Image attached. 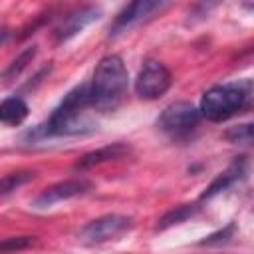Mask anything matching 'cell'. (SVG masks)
<instances>
[{
  "label": "cell",
  "mask_w": 254,
  "mask_h": 254,
  "mask_svg": "<svg viewBox=\"0 0 254 254\" xmlns=\"http://www.w3.org/2000/svg\"><path fill=\"white\" fill-rule=\"evenodd\" d=\"M89 109L91 105L87 95V83H79L64 95V99L54 107V111L46 121L28 129L22 135V139L28 143H38L46 139L75 137V135L91 133L97 123L89 115Z\"/></svg>",
  "instance_id": "cell-1"
},
{
  "label": "cell",
  "mask_w": 254,
  "mask_h": 254,
  "mask_svg": "<svg viewBox=\"0 0 254 254\" xmlns=\"http://www.w3.org/2000/svg\"><path fill=\"white\" fill-rule=\"evenodd\" d=\"M129 87V73L123 64V60L117 54H107L103 56L95 69L91 79L87 81V95H89V105L97 113H109L115 111Z\"/></svg>",
  "instance_id": "cell-2"
},
{
  "label": "cell",
  "mask_w": 254,
  "mask_h": 254,
  "mask_svg": "<svg viewBox=\"0 0 254 254\" xmlns=\"http://www.w3.org/2000/svg\"><path fill=\"white\" fill-rule=\"evenodd\" d=\"M252 101V81L238 79L228 83H218L208 87L198 103V113L202 119L212 123H222L236 113L250 107Z\"/></svg>",
  "instance_id": "cell-3"
},
{
  "label": "cell",
  "mask_w": 254,
  "mask_h": 254,
  "mask_svg": "<svg viewBox=\"0 0 254 254\" xmlns=\"http://www.w3.org/2000/svg\"><path fill=\"white\" fill-rule=\"evenodd\" d=\"M133 226H135V222L131 216L111 212V214H103V216L93 218L87 224H83L77 230V240L83 244H89V246L105 244V242L123 238L127 232L133 230Z\"/></svg>",
  "instance_id": "cell-4"
},
{
  "label": "cell",
  "mask_w": 254,
  "mask_h": 254,
  "mask_svg": "<svg viewBox=\"0 0 254 254\" xmlns=\"http://www.w3.org/2000/svg\"><path fill=\"white\" fill-rule=\"evenodd\" d=\"M200 119L198 107L189 101H175L161 111L157 125L171 139H187L196 131Z\"/></svg>",
  "instance_id": "cell-5"
},
{
  "label": "cell",
  "mask_w": 254,
  "mask_h": 254,
  "mask_svg": "<svg viewBox=\"0 0 254 254\" xmlns=\"http://www.w3.org/2000/svg\"><path fill=\"white\" fill-rule=\"evenodd\" d=\"M173 85L171 69L159 60H147L137 77H135V93L145 101H155L163 97Z\"/></svg>",
  "instance_id": "cell-6"
},
{
  "label": "cell",
  "mask_w": 254,
  "mask_h": 254,
  "mask_svg": "<svg viewBox=\"0 0 254 254\" xmlns=\"http://www.w3.org/2000/svg\"><path fill=\"white\" fill-rule=\"evenodd\" d=\"M167 8V2H157V0H137L127 4L113 20V24L109 26V36L115 38L147 20H151L155 14H159L161 10Z\"/></svg>",
  "instance_id": "cell-7"
},
{
  "label": "cell",
  "mask_w": 254,
  "mask_h": 254,
  "mask_svg": "<svg viewBox=\"0 0 254 254\" xmlns=\"http://www.w3.org/2000/svg\"><path fill=\"white\" fill-rule=\"evenodd\" d=\"M93 190V183L87 179H67V181H60L48 189H44L34 200H32V208L36 210H44L50 208L58 202L69 200V198H77L83 196L87 192Z\"/></svg>",
  "instance_id": "cell-8"
},
{
  "label": "cell",
  "mask_w": 254,
  "mask_h": 254,
  "mask_svg": "<svg viewBox=\"0 0 254 254\" xmlns=\"http://www.w3.org/2000/svg\"><path fill=\"white\" fill-rule=\"evenodd\" d=\"M101 8L99 6H81V8H75L73 12H69L62 24L54 30V40L56 44H64L71 38H75L79 32H83L89 24H93L95 20L101 18Z\"/></svg>",
  "instance_id": "cell-9"
},
{
  "label": "cell",
  "mask_w": 254,
  "mask_h": 254,
  "mask_svg": "<svg viewBox=\"0 0 254 254\" xmlns=\"http://www.w3.org/2000/svg\"><path fill=\"white\" fill-rule=\"evenodd\" d=\"M246 173H248V159H246L244 155L234 157V161L226 167V171H222V173L204 189V192L200 194V200H208V198H212V196H216V194L228 190V189L234 187L236 183L244 181V179H246Z\"/></svg>",
  "instance_id": "cell-10"
},
{
  "label": "cell",
  "mask_w": 254,
  "mask_h": 254,
  "mask_svg": "<svg viewBox=\"0 0 254 254\" xmlns=\"http://www.w3.org/2000/svg\"><path fill=\"white\" fill-rule=\"evenodd\" d=\"M131 153V147L127 143H111V145H105V147H99L95 151H89L85 153L77 163H75V169H91L95 165H103V163H109V161H117V159H123Z\"/></svg>",
  "instance_id": "cell-11"
},
{
  "label": "cell",
  "mask_w": 254,
  "mask_h": 254,
  "mask_svg": "<svg viewBox=\"0 0 254 254\" xmlns=\"http://www.w3.org/2000/svg\"><path fill=\"white\" fill-rule=\"evenodd\" d=\"M30 105L20 95H10L0 101V123L6 127H16L26 121Z\"/></svg>",
  "instance_id": "cell-12"
},
{
  "label": "cell",
  "mask_w": 254,
  "mask_h": 254,
  "mask_svg": "<svg viewBox=\"0 0 254 254\" xmlns=\"http://www.w3.org/2000/svg\"><path fill=\"white\" fill-rule=\"evenodd\" d=\"M198 208H200L198 204H179V206L167 210V212L161 216V220L157 222V230H167V228H171V226H175V224L185 222L187 218H192V216L198 212Z\"/></svg>",
  "instance_id": "cell-13"
},
{
  "label": "cell",
  "mask_w": 254,
  "mask_h": 254,
  "mask_svg": "<svg viewBox=\"0 0 254 254\" xmlns=\"http://www.w3.org/2000/svg\"><path fill=\"white\" fill-rule=\"evenodd\" d=\"M36 46H28L26 50H22L10 64H8V67L0 73V79L2 81H12V79H16V77H20V73L28 67V64H32V60L36 58Z\"/></svg>",
  "instance_id": "cell-14"
},
{
  "label": "cell",
  "mask_w": 254,
  "mask_h": 254,
  "mask_svg": "<svg viewBox=\"0 0 254 254\" xmlns=\"http://www.w3.org/2000/svg\"><path fill=\"white\" fill-rule=\"evenodd\" d=\"M34 171H12V173H6L4 177H0V198L16 192L20 187L28 185L32 179H34Z\"/></svg>",
  "instance_id": "cell-15"
},
{
  "label": "cell",
  "mask_w": 254,
  "mask_h": 254,
  "mask_svg": "<svg viewBox=\"0 0 254 254\" xmlns=\"http://www.w3.org/2000/svg\"><path fill=\"white\" fill-rule=\"evenodd\" d=\"M38 242L36 236H8L0 238V254H18L22 250L32 248Z\"/></svg>",
  "instance_id": "cell-16"
},
{
  "label": "cell",
  "mask_w": 254,
  "mask_h": 254,
  "mask_svg": "<svg viewBox=\"0 0 254 254\" xmlns=\"http://www.w3.org/2000/svg\"><path fill=\"white\" fill-rule=\"evenodd\" d=\"M226 141L234 143V145H250L252 143V123H240L230 127L224 133Z\"/></svg>",
  "instance_id": "cell-17"
},
{
  "label": "cell",
  "mask_w": 254,
  "mask_h": 254,
  "mask_svg": "<svg viewBox=\"0 0 254 254\" xmlns=\"http://www.w3.org/2000/svg\"><path fill=\"white\" fill-rule=\"evenodd\" d=\"M234 230H236V226H234V222H230L228 226H224L222 230H218V232H214V234H208L204 240H200L198 244L200 246H218V244H224V242H228L232 236H234Z\"/></svg>",
  "instance_id": "cell-18"
}]
</instances>
